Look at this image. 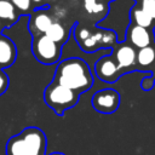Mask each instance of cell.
I'll return each instance as SVG.
<instances>
[{"mask_svg":"<svg viewBox=\"0 0 155 155\" xmlns=\"http://www.w3.org/2000/svg\"><path fill=\"white\" fill-rule=\"evenodd\" d=\"M53 81L81 94L93 86L94 80L88 64L82 58L70 57L57 65Z\"/></svg>","mask_w":155,"mask_h":155,"instance_id":"obj_1","label":"cell"},{"mask_svg":"<svg viewBox=\"0 0 155 155\" xmlns=\"http://www.w3.org/2000/svg\"><path fill=\"white\" fill-rule=\"evenodd\" d=\"M46 134L35 126L25 127L6 143V155H46Z\"/></svg>","mask_w":155,"mask_h":155,"instance_id":"obj_2","label":"cell"},{"mask_svg":"<svg viewBox=\"0 0 155 155\" xmlns=\"http://www.w3.org/2000/svg\"><path fill=\"white\" fill-rule=\"evenodd\" d=\"M75 40L80 48L86 53L94 52L99 48H113L117 45L116 33L111 29H90L80 23L73 28Z\"/></svg>","mask_w":155,"mask_h":155,"instance_id":"obj_3","label":"cell"},{"mask_svg":"<svg viewBox=\"0 0 155 155\" xmlns=\"http://www.w3.org/2000/svg\"><path fill=\"white\" fill-rule=\"evenodd\" d=\"M79 98L80 93L53 80L47 85L44 91V101L46 105L59 116L64 115L68 109L75 107L79 102Z\"/></svg>","mask_w":155,"mask_h":155,"instance_id":"obj_4","label":"cell"},{"mask_svg":"<svg viewBox=\"0 0 155 155\" xmlns=\"http://www.w3.org/2000/svg\"><path fill=\"white\" fill-rule=\"evenodd\" d=\"M31 53L39 63L51 65L59 61L62 46L52 41L47 35H40L31 38Z\"/></svg>","mask_w":155,"mask_h":155,"instance_id":"obj_5","label":"cell"},{"mask_svg":"<svg viewBox=\"0 0 155 155\" xmlns=\"http://www.w3.org/2000/svg\"><path fill=\"white\" fill-rule=\"evenodd\" d=\"M120 93L114 88L97 91L91 99L93 109L101 114H114L120 105Z\"/></svg>","mask_w":155,"mask_h":155,"instance_id":"obj_6","label":"cell"},{"mask_svg":"<svg viewBox=\"0 0 155 155\" xmlns=\"http://www.w3.org/2000/svg\"><path fill=\"white\" fill-rule=\"evenodd\" d=\"M54 23V18L50 12V6H45L41 8H35L29 15L28 29L31 38L45 35L48 28Z\"/></svg>","mask_w":155,"mask_h":155,"instance_id":"obj_7","label":"cell"},{"mask_svg":"<svg viewBox=\"0 0 155 155\" xmlns=\"http://www.w3.org/2000/svg\"><path fill=\"white\" fill-rule=\"evenodd\" d=\"M94 71H96V75L102 81L108 84L115 82L122 75V71L119 68L113 54L101 57L94 64Z\"/></svg>","mask_w":155,"mask_h":155,"instance_id":"obj_8","label":"cell"},{"mask_svg":"<svg viewBox=\"0 0 155 155\" xmlns=\"http://www.w3.org/2000/svg\"><path fill=\"white\" fill-rule=\"evenodd\" d=\"M113 56L122 74L127 73L128 69H134V65L137 64V51L131 44H117Z\"/></svg>","mask_w":155,"mask_h":155,"instance_id":"obj_9","label":"cell"},{"mask_svg":"<svg viewBox=\"0 0 155 155\" xmlns=\"http://www.w3.org/2000/svg\"><path fill=\"white\" fill-rule=\"evenodd\" d=\"M126 39L133 47L144 48L150 46V33L147 28L139 27L134 23H130L126 29Z\"/></svg>","mask_w":155,"mask_h":155,"instance_id":"obj_10","label":"cell"},{"mask_svg":"<svg viewBox=\"0 0 155 155\" xmlns=\"http://www.w3.org/2000/svg\"><path fill=\"white\" fill-rule=\"evenodd\" d=\"M17 59V47L15 42L5 36L0 35V69L11 67Z\"/></svg>","mask_w":155,"mask_h":155,"instance_id":"obj_11","label":"cell"},{"mask_svg":"<svg viewBox=\"0 0 155 155\" xmlns=\"http://www.w3.org/2000/svg\"><path fill=\"white\" fill-rule=\"evenodd\" d=\"M21 13L13 6L11 1L0 0V21L4 23L5 28H10L18 22Z\"/></svg>","mask_w":155,"mask_h":155,"instance_id":"obj_12","label":"cell"},{"mask_svg":"<svg viewBox=\"0 0 155 155\" xmlns=\"http://www.w3.org/2000/svg\"><path fill=\"white\" fill-rule=\"evenodd\" d=\"M73 29H67L64 24H62L61 22H56L48 28L47 33L45 35H47L52 41L57 42L58 45L63 46L67 41H68V38L70 35V31Z\"/></svg>","mask_w":155,"mask_h":155,"instance_id":"obj_13","label":"cell"},{"mask_svg":"<svg viewBox=\"0 0 155 155\" xmlns=\"http://www.w3.org/2000/svg\"><path fill=\"white\" fill-rule=\"evenodd\" d=\"M130 19H131V23H134L139 27H144V28H150L153 25V18L147 15L137 4L131 8V12H130Z\"/></svg>","mask_w":155,"mask_h":155,"instance_id":"obj_14","label":"cell"},{"mask_svg":"<svg viewBox=\"0 0 155 155\" xmlns=\"http://www.w3.org/2000/svg\"><path fill=\"white\" fill-rule=\"evenodd\" d=\"M84 8L90 15H101L102 18L109 11V6L104 0H84Z\"/></svg>","mask_w":155,"mask_h":155,"instance_id":"obj_15","label":"cell"},{"mask_svg":"<svg viewBox=\"0 0 155 155\" xmlns=\"http://www.w3.org/2000/svg\"><path fill=\"white\" fill-rule=\"evenodd\" d=\"M155 62V48L148 46L137 51V64L139 67H148Z\"/></svg>","mask_w":155,"mask_h":155,"instance_id":"obj_16","label":"cell"},{"mask_svg":"<svg viewBox=\"0 0 155 155\" xmlns=\"http://www.w3.org/2000/svg\"><path fill=\"white\" fill-rule=\"evenodd\" d=\"M11 2L17 8V11L21 13V16L31 13V8H33L31 0H11Z\"/></svg>","mask_w":155,"mask_h":155,"instance_id":"obj_17","label":"cell"},{"mask_svg":"<svg viewBox=\"0 0 155 155\" xmlns=\"http://www.w3.org/2000/svg\"><path fill=\"white\" fill-rule=\"evenodd\" d=\"M137 5L153 19H155V0H139Z\"/></svg>","mask_w":155,"mask_h":155,"instance_id":"obj_18","label":"cell"},{"mask_svg":"<svg viewBox=\"0 0 155 155\" xmlns=\"http://www.w3.org/2000/svg\"><path fill=\"white\" fill-rule=\"evenodd\" d=\"M10 85V79L7 76V74L4 71V69H0V96H2Z\"/></svg>","mask_w":155,"mask_h":155,"instance_id":"obj_19","label":"cell"},{"mask_svg":"<svg viewBox=\"0 0 155 155\" xmlns=\"http://www.w3.org/2000/svg\"><path fill=\"white\" fill-rule=\"evenodd\" d=\"M154 76H145L143 78L142 82H140V87L144 90V91H150L153 87H154Z\"/></svg>","mask_w":155,"mask_h":155,"instance_id":"obj_20","label":"cell"},{"mask_svg":"<svg viewBox=\"0 0 155 155\" xmlns=\"http://www.w3.org/2000/svg\"><path fill=\"white\" fill-rule=\"evenodd\" d=\"M46 1H47V0H31V2H33V6H35L36 8H41V7H45V6H47Z\"/></svg>","mask_w":155,"mask_h":155,"instance_id":"obj_21","label":"cell"},{"mask_svg":"<svg viewBox=\"0 0 155 155\" xmlns=\"http://www.w3.org/2000/svg\"><path fill=\"white\" fill-rule=\"evenodd\" d=\"M4 29H5V25H4V23L0 21V35H1V31H2Z\"/></svg>","mask_w":155,"mask_h":155,"instance_id":"obj_22","label":"cell"},{"mask_svg":"<svg viewBox=\"0 0 155 155\" xmlns=\"http://www.w3.org/2000/svg\"><path fill=\"white\" fill-rule=\"evenodd\" d=\"M48 155H65V154L59 153V151H54V153H51V154H48Z\"/></svg>","mask_w":155,"mask_h":155,"instance_id":"obj_23","label":"cell"},{"mask_svg":"<svg viewBox=\"0 0 155 155\" xmlns=\"http://www.w3.org/2000/svg\"><path fill=\"white\" fill-rule=\"evenodd\" d=\"M104 1H114V0H104Z\"/></svg>","mask_w":155,"mask_h":155,"instance_id":"obj_24","label":"cell"},{"mask_svg":"<svg viewBox=\"0 0 155 155\" xmlns=\"http://www.w3.org/2000/svg\"><path fill=\"white\" fill-rule=\"evenodd\" d=\"M7 1H11V0H7Z\"/></svg>","mask_w":155,"mask_h":155,"instance_id":"obj_25","label":"cell"}]
</instances>
